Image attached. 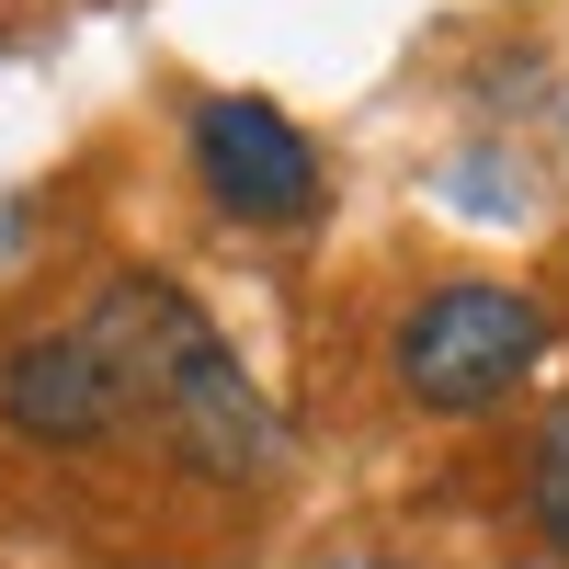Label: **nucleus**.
Masks as SVG:
<instances>
[{
  "label": "nucleus",
  "instance_id": "1",
  "mask_svg": "<svg viewBox=\"0 0 569 569\" xmlns=\"http://www.w3.org/2000/svg\"><path fill=\"white\" fill-rule=\"evenodd\" d=\"M80 342L114 388V421H149L171 445V467H194V479H262L273 467V410L182 284H160V273L91 284Z\"/></svg>",
  "mask_w": 569,
  "mask_h": 569
},
{
  "label": "nucleus",
  "instance_id": "2",
  "mask_svg": "<svg viewBox=\"0 0 569 569\" xmlns=\"http://www.w3.org/2000/svg\"><path fill=\"white\" fill-rule=\"evenodd\" d=\"M536 353H547V308L525 284H433L399 330V388L445 421H479L536 376Z\"/></svg>",
  "mask_w": 569,
  "mask_h": 569
},
{
  "label": "nucleus",
  "instance_id": "3",
  "mask_svg": "<svg viewBox=\"0 0 569 569\" xmlns=\"http://www.w3.org/2000/svg\"><path fill=\"white\" fill-rule=\"evenodd\" d=\"M194 171L240 228H308L319 217V149L262 91H206L194 103Z\"/></svg>",
  "mask_w": 569,
  "mask_h": 569
},
{
  "label": "nucleus",
  "instance_id": "4",
  "mask_svg": "<svg viewBox=\"0 0 569 569\" xmlns=\"http://www.w3.org/2000/svg\"><path fill=\"white\" fill-rule=\"evenodd\" d=\"M0 421H12L23 445H58V456L114 433V388H103V365H91L80 330H46V342H23L0 365Z\"/></svg>",
  "mask_w": 569,
  "mask_h": 569
},
{
  "label": "nucleus",
  "instance_id": "5",
  "mask_svg": "<svg viewBox=\"0 0 569 569\" xmlns=\"http://www.w3.org/2000/svg\"><path fill=\"white\" fill-rule=\"evenodd\" d=\"M525 501H536V536L569 558V410L536 433V479H525Z\"/></svg>",
  "mask_w": 569,
  "mask_h": 569
}]
</instances>
